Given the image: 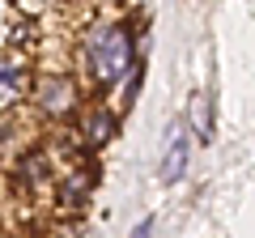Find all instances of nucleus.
Listing matches in <instances>:
<instances>
[{"label":"nucleus","mask_w":255,"mask_h":238,"mask_svg":"<svg viewBox=\"0 0 255 238\" xmlns=\"http://www.w3.org/2000/svg\"><path fill=\"white\" fill-rule=\"evenodd\" d=\"M98 4H119V0H98Z\"/></svg>","instance_id":"10"},{"label":"nucleus","mask_w":255,"mask_h":238,"mask_svg":"<svg viewBox=\"0 0 255 238\" xmlns=\"http://www.w3.org/2000/svg\"><path fill=\"white\" fill-rule=\"evenodd\" d=\"M17 183H21V187L47 183V157H43V153H26V157L17 162Z\"/></svg>","instance_id":"7"},{"label":"nucleus","mask_w":255,"mask_h":238,"mask_svg":"<svg viewBox=\"0 0 255 238\" xmlns=\"http://www.w3.org/2000/svg\"><path fill=\"white\" fill-rule=\"evenodd\" d=\"M115 115H111L107 107H94L90 115H85V123H81V136H85V145L90 149H98V145H107L111 136H115Z\"/></svg>","instance_id":"6"},{"label":"nucleus","mask_w":255,"mask_h":238,"mask_svg":"<svg viewBox=\"0 0 255 238\" xmlns=\"http://www.w3.org/2000/svg\"><path fill=\"white\" fill-rule=\"evenodd\" d=\"M77 102H81V94H77V81L68 73H43L34 85V107L43 111L47 119H68L77 111Z\"/></svg>","instance_id":"2"},{"label":"nucleus","mask_w":255,"mask_h":238,"mask_svg":"<svg viewBox=\"0 0 255 238\" xmlns=\"http://www.w3.org/2000/svg\"><path fill=\"white\" fill-rule=\"evenodd\" d=\"M191 123H196V140L209 145L213 140V115H209V98H204V94L191 98Z\"/></svg>","instance_id":"8"},{"label":"nucleus","mask_w":255,"mask_h":238,"mask_svg":"<svg viewBox=\"0 0 255 238\" xmlns=\"http://www.w3.org/2000/svg\"><path fill=\"white\" fill-rule=\"evenodd\" d=\"M187 136H183V123L166 128V153H162V183H179L187 174Z\"/></svg>","instance_id":"3"},{"label":"nucleus","mask_w":255,"mask_h":238,"mask_svg":"<svg viewBox=\"0 0 255 238\" xmlns=\"http://www.w3.org/2000/svg\"><path fill=\"white\" fill-rule=\"evenodd\" d=\"M153 230H157V217L149 213V217H140V226L132 230V238H153Z\"/></svg>","instance_id":"9"},{"label":"nucleus","mask_w":255,"mask_h":238,"mask_svg":"<svg viewBox=\"0 0 255 238\" xmlns=\"http://www.w3.org/2000/svg\"><path fill=\"white\" fill-rule=\"evenodd\" d=\"M30 90V68L13 64V60H0V115H9Z\"/></svg>","instance_id":"4"},{"label":"nucleus","mask_w":255,"mask_h":238,"mask_svg":"<svg viewBox=\"0 0 255 238\" xmlns=\"http://www.w3.org/2000/svg\"><path fill=\"white\" fill-rule=\"evenodd\" d=\"M94 166H77V170H68V179L60 183V204L64 209H81L85 200H90V192H94Z\"/></svg>","instance_id":"5"},{"label":"nucleus","mask_w":255,"mask_h":238,"mask_svg":"<svg viewBox=\"0 0 255 238\" xmlns=\"http://www.w3.org/2000/svg\"><path fill=\"white\" fill-rule=\"evenodd\" d=\"M85 64L98 90H115L132 73V26L124 21H102L85 34Z\"/></svg>","instance_id":"1"}]
</instances>
